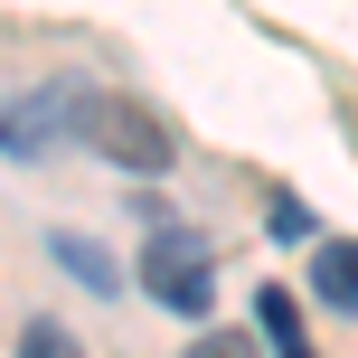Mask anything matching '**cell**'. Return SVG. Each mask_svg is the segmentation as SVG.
<instances>
[{"mask_svg": "<svg viewBox=\"0 0 358 358\" xmlns=\"http://www.w3.org/2000/svg\"><path fill=\"white\" fill-rule=\"evenodd\" d=\"M76 142H94L104 161H123L132 179H161V170H170V132L151 123L142 104H123V94H94V85H76Z\"/></svg>", "mask_w": 358, "mask_h": 358, "instance_id": "obj_1", "label": "cell"}, {"mask_svg": "<svg viewBox=\"0 0 358 358\" xmlns=\"http://www.w3.org/2000/svg\"><path fill=\"white\" fill-rule=\"evenodd\" d=\"M189 358H255V349L236 340V330H208V340H189Z\"/></svg>", "mask_w": 358, "mask_h": 358, "instance_id": "obj_8", "label": "cell"}, {"mask_svg": "<svg viewBox=\"0 0 358 358\" xmlns=\"http://www.w3.org/2000/svg\"><path fill=\"white\" fill-rule=\"evenodd\" d=\"M19 358H85V349H76L57 321H29V330H19Z\"/></svg>", "mask_w": 358, "mask_h": 358, "instance_id": "obj_6", "label": "cell"}, {"mask_svg": "<svg viewBox=\"0 0 358 358\" xmlns=\"http://www.w3.org/2000/svg\"><path fill=\"white\" fill-rule=\"evenodd\" d=\"M142 283L161 292L170 311H208V283H217V273H208V245L179 236V227H161V236L142 245Z\"/></svg>", "mask_w": 358, "mask_h": 358, "instance_id": "obj_3", "label": "cell"}, {"mask_svg": "<svg viewBox=\"0 0 358 358\" xmlns=\"http://www.w3.org/2000/svg\"><path fill=\"white\" fill-rule=\"evenodd\" d=\"M57 142H76V85H38L19 104H0V151L10 161H38Z\"/></svg>", "mask_w": 358, "mask_h": 358, "instance_id": "obj_2", "label": "cell"}, {"mask_svg": "<svg viewBox=\"0 0 358 358\" xmlns=\"http://www.w3.org/2000/svg\"><path fill=\"white\" fill-rule=\"evenodd\" d=\"M311 283H321V302H330V311H349V321H358V245H321Z\"/></svg>", "mask_w": 358, "mask_h": 358, "instance_id": "obj_4", "label": "cell"}, {"mask_svg": "<svg viewBox=\"0 0 358 358\" xmlns=\"http://www.w3.org/2000/svg\"><path fill=\"white\" fill-rule=\"evenodd\" d=\"M57 255H66V264H76V273H85V283H113V255H94V245H85V236H57Z\"/></svg>", "mask_w": 358, "mask_h": 358, "instance_id": "obj_7", "label": "cell"}, {"mask_svg": "<svg viewBox=\"0 0 358 358\" xmlns=\"http://www.w3.org/2000/svg\"><path fill=\"white\" fill-rule=\"evenodd\" d=\"M255 311H264V340L283 349V358H311V340H302V311H292V292L273 283V292H255Z\"/></svg>", "mask_w": 358, "mask_h": 358, "instance_id": "obj_5", "label": "cell"}]
</instances>
